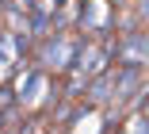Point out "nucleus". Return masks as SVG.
I'll use <instances>...</instances> for the list:
<instances>
[{
  "mask_svg": "<svg viewBox=\"0 0 149 134\" xmlns=\"http://www.w3.org/2000/svg\"><path fill=\"white\" fill-rule=\"evenodd\" d=\"M111 58H115V61H123V58L145 61V58H149V35H141V31H126V35L111 46Z\"/></svg>",
  "mask_w": 149,
  "mask_h": 134,
  "instance_id": "obj_1",
  "label": "nucleus"
},
{
  "mask_svg": "<svg viewBox=\"0 0 149 134\" xmlns=\"http://www.w3.org/2000/svg\"><path fill=\"white\" fill-rule=\"evenodd\" d=\"M23 23H27V35H46V31H50V12L42 8V4H31V8H27L23 12Z\"/></svg>",
  "mask_w": 149,
  "mask_h": 134,
  "instance_id": "obj_2",
  "label": "nucleus"
},
{
  "mask_svg": "<svg viewBox=\"0 0 149 134\" xmlns=\"http://www.w3.org/2000/svg\"><path fill=\"white\" fill-rule=\"evenodd\" d=\"M38 88H42V69L27 65V77H23V84L15 88V100H19V104H27V100H35V96H38Z\"/></svg>",
  "mask_w": 149,
  "mask_h": 134,
  "instance_id": "obj_3",
  "label": "nucleus"
},
{
  "mask_svg": "<svg viewBox=\"0 0 149 134\" xmlns=\"http://www.w3.org/2000/svg\"><path fill=\"white\" fill-rule=\"evenodd\" d=\"M12 104H19V100H15V88L8 81V84H0V107H12Z\"/></svg>",
  "mask_w": 149,
  "mask_h": 134,
  "instance_id": "obj_4",
  "label": "nucleus"
},
{
  "mask_svg": "<svg viewBox=\"0 0 149 134\" xmlns=\"http://www.w3.org/2000/svg\"><path fill=\"white\" fill-rule=\"evenodd\" d=\"M50 27H57V31H61V27H69V15H65L61 8H54V12H50Z\"/></svg>",
  "mask_w": 149,
  "mask_h": 134,
  "instance_id": "obj_5",
  "label": "nucleus"
},
{
  "mask_svg": "<svg viewBox=\"0 0 149 134\" xmlns=\"http://www.w3.org/2000/svg\"><path fill=\"white\" fill-rule=\"evenodd\" d=\"M65 4H69V0H54V8H65Z\"/></svg>",
  "mask_w": 149,
  "mask_h": 134,
  "instance_id": "obj_6",
  "label": "nucleus"
},
{
  "mask_svg": "<svg viewBox=\"0 0 149 134\" xmlns=\"http://www.w3.org/2000/svg\"><path fill=\"white\" fill-rule=\"evenodd\" d=\"M141 12H145V15H149V0H141Z\"/></svg>",
  "mask_w": 149,
  "mask_h": 134,
  "instance_id": "obj_7",
  "label": "nucleus"
},
{
  "mask_svg": "<svg viewBox=\"0 0 149 134\" xmlns=\"http://www.w3.org/2000/svg\"><path fill=\"white\" fill-rule=\"evenodd\" d=\"M23 4H27V8H31V4H38V0H23Z\"/></svg>",
  "mask_w": 149,
  "mask_h": 134,
  "instance_id": "obj_8",
  "label": "nucleus"
},
{
  "mask_svg": "<svg viewBox=\"0 0 149 134\" xmlns=\"http://www.w3.org/2000/svg\"><path fill=\"white\" fill-rule=\"evenodd\" d=\"M0 8H4V0H0Z\"/></svg>",
  "mask_w": 149,
  "mask_h": 134,
  "instance_id": "obj_9",
  "label": "nucleus"
}]
</instances>
